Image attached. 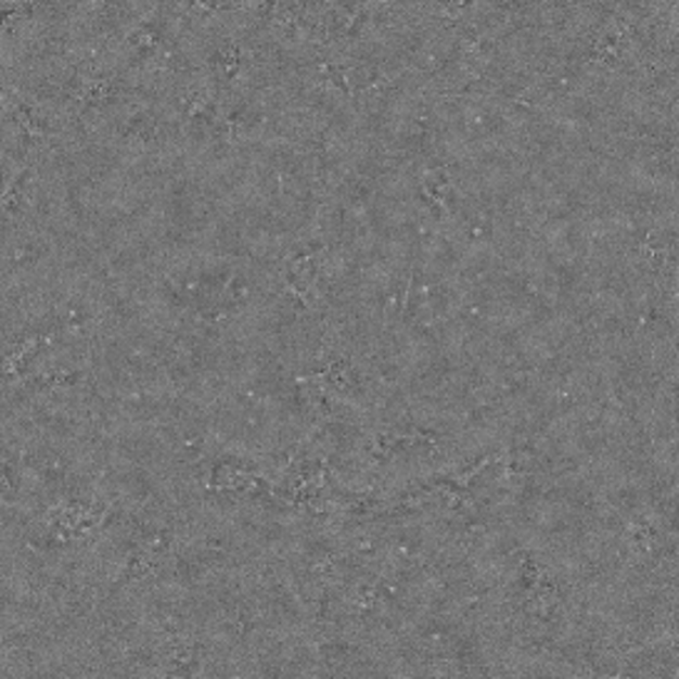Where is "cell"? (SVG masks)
Instances as JSON below:
<instances>
[{
    "mask_svg": "<svg viewBox=\"0 0 679 679\" xmlns=\"http://www.w3.org/2000/svg\"><path fill=\"white\" fill-rule=\"evenodd\" d=\"M115 517V508L100 496H63L40 515V548L67 550L95 540Z\"/></svg>",
    "mask_w": 679,
    "mask_h": 679,
    "instance_id": "cell-1",
    "label": "cell"
},
{
    "mask_svg": "<svg viewBox=\"0 0 679 679\" xmlns=\"http://www.w3.org/2000/svg\"><path fill=\"white\" fill-rule=\"evenodd\" d=\"M123 92L125 80L117 73L85 71L65 82L63 100L71 107L73 123H82L103 107L113 105L117 98H123Z\"/></svg>",
    "mask_w": 679,
    "mask_h": 679,
    "instance_id": "cell-2",
    "label": "cell"
},
{
    "mask_svg": "<svg viewBox=\"0 0 679 679\" xmlns=\"http://www.w3.org/2000/svg\"><path fill=\"white\" fill-rule=\"evenodd\" d=\"M304 376L324 386L344 406L359 398L363 394V386H367V373H363L361 363L351 354L336 349L319 351L317 359H313V367L304 371Z\"/></svg>",
    "mask_w": 679,
    "mask_h": 679,
    "instance_id": "cell-3",
    "label": "cell"
},
{
    "mask_svg": "<svg viewBox=\"0 0 679 679\" xmlns=\"http://www.w3.org/2000/svg\"><path fill=\"white\" fill-rule=\"evenodd\" d=\"M75 329L73 321H63V324H53L46 329H33L25 334L8 338L5 351H3V381L5 386H18L21 381L33 371L42 354H48L57 344L65 331Z\"/></svg>",
    "mask_w": 679,
    "mask_h": 679,
    "instance_id": "cell-4",
    "label": "cell"
},
{
    "mask_svg": "<svg viewBox=\"0 0 679 679\" xmlns=\"http://www.w3.org/2000/svg\"><path fill=\"white\" fill-rule=\"evenodd\" d=\"M5 117L13 127L15 140H18L25 157L33 155V152H40L55 138L53 117H50L38 103L18 95V92H8Z\"/></svg>",
    "mask_w": 679,
    "mask_h": 679,
    "instance_id": "cell-5",
    "label": "cell"
},
{
    "mask_svg": "<svg viewBox=\"0 0 679 679\" xmlns=\"http://www.w3.org/2000/svg\"><path fill=\"white\" fill-rule=\"evenodd\" d=\"M157 659L165 662L159 672L167 677H194L202 672V644L190 632L167 627Z\"/></svg>",
    "mask_w": 679,
    "mask_h": 679,
    "instance_id": "cell-6",
    "label": "cell"
},
{
    "mask_svg": "<svg viewBox=\"0 0 679 679\" xmlns=\"http://www.w3.org/2000/svg\"><path fill=\"white\" fill-rule=\"evenodd\" d=\"M82 381H85L82 369L48 367L40 371H30L15 388L28 396H48V394H61V392H71V388H78L82 386Z\"/></svg>",
    "mask_w": 679,
    "mask_h": 679,
    "instance_id": "cell-7",
    "label": "cell"
},
{
    "mask_svg": "<svg viewBox=\"0 0 679 679\" xmlns=\"http://www.w3.org/2000/svg\"><path fill=\"white\" fill-rule=\"evenodd\" d=\"M453 177L446 165L428 169L419 182L421 202L436 219H446L453 212Z\"/></svg>",
    "mask_w": 679,
    "mask_h": 679,
    "instance_id": "cell-8",
    "label": "cell"
},
{
    "mask_svg": "<svg viewBox=\"0 0 679 679\" xmlns=\"http://www.w3.org/2000/svg\"><path fill=\"white\" fill-rule=\"evenodd\" d=\"M163 563H165L163 555L152 553V550L140 546V542L130 540V548H127V553L123 558L120 571L115 575V588H127V585H140L152 580V577L163 573Z\"/></svg>",
    "mask_w": 679,
    "mask_h": 679,
    "instance_id": "cell-9",
    "label": "cell"
},
{
    "mask_svg": "<svg viewBox=\"0 0 679 679\" xmlns=\"http://www.w3.org/2000/svg\"><path fill=\"white\" fill-rule=\"evenodd\" d=\"M249 65V53L242 40L222 38L209 50L207 67L219 82H236L242 78L244 67Z\"/></svg>",
    "mask_w": 679,
    "mask_h": 679,
    "instance_id": "cell-10",
    "label": "cell"
},
{
    "mask_svg": "<svg viewBox=\"0 0 679 679\" xmlns=\"http://www.w3.org/2000/svg\"><path fill=\"white\" fill-rule=\"evenodd\" d=\"M30 184H33V163L23 159V165L15 172L8 175L3 190V215L8 225H15L25 215L30 205Z\"/></svg>",
    "mask_w": 679,
    "mask_h": 679,
    "instance_id": "cell-11",
    "label": "cell"
},
{
    "mask_svg": "<svg viewBox=\"0 0 679 679\" xmlns=\"http://www.w3.org/2000/svg\"><path fill=\"white\" fill-rule=\"evenodd\" d=\"M388 598H392V592L386 590L384 580H363L354 585V590L346 595V607L356 619L379 617L386 610Z\"/></svg>",
    "mask_w": 679,
    "mask_h": 679,
    "instance_id": "cell-12",
    "label": "cell"
},
{
    "mask_svg": "<svg viewBox=\"0 0 679 679\" xmlns=\"http://www.w3.org/2000/svg\"><path fill=\"white\" fill-rule=\"evenodd\" d=\"M627 542H630L632 558L640 560V563H648V560L662 555V530L648 515L635 517L630 523V528H627Z\"/></svg>",
    "mask_w": 679,
    "mask_h": 679,
    "instance_id": "cell-13",
    "label": "cell"
},
{
    "mask_svg": "<svg viewBox=\"0 0 679 679\" xmlns=\"http://www.w3.org/2000/svg\"><path fill=\"white\" fill-rule=\"evenodd\" d=\"M23 488V463L11 451L3 456V496L8 503H13V498L18 496Z\"/></svg>",
    "mask_w": 679,
    "mask_h": 679,
    "instance_id": "cell-14",
    "label": "cell"
}]
</instances>
